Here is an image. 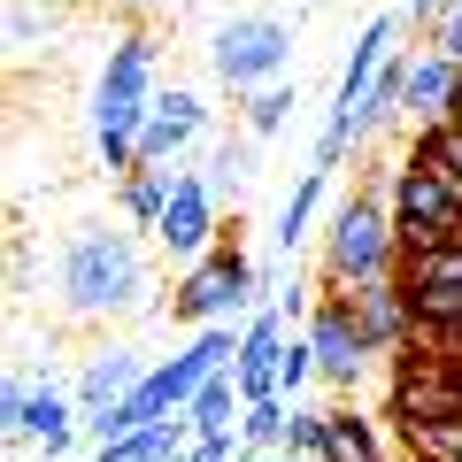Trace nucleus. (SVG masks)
I'll list each match as a JSON object with an SVG mask.
<instances>
[{"label": "nucleus", "mask_w": 462, "mask_h": 462, "mask_svg": "<svg viewBox=\"0 0 462 462\" xmlns=\"http://www.w3.org/2000/svg\"><path fill=\"white\" fill-rule=\"evenodd\" d=\"M139 378H147V363H139V346H100L93 363L78 370V385H69V393H78V416H93V409H116V401L132 393Z\"/></svg>", "instance_id": "nucleus-14"}, {"label": "nucleus", "mask_w": 462, "mask_h": 462, "mask_svg": "<svg viewBox=\"0 0 462 462\" xmlns=\"http://www.w3.org/2000/svg\"><path fill=\"white\" fill-rule=\"evenodd\" d=\"M447 8H462V0H401V16H409L416 32H431V23H439Z\"/></svg>", "instance_id": "nucleus-27"}, {"label": "nucleus", "mask_w": 462, "mask_h": 462, "mask_svg": "<svg viewBox=\"0 0 462 462\" xmlns=\"http://www.w3.org/2000/svg\"><path fill=\"white\" fill-rule=\"evenodd\" d=\"M93 100H132V108H154V100H162V85H154V39L147 32L108 39V69H100Z\"/></svg>", "instance_id": "nucleus-12"}, {"label": "nucleus", "mask_w": 462, "mask_h": 462, "mask_svg": "<svg viewBox=\"0 0 462 462\" xmlns=\"http://www.w3.org/2000/svg\"><path fill=\"white\" fill-rule=\"evenodd\" d=\"M401 23H409V16H370L363 32H355V47H346V69H339V93H331V108H355V100L370 93V78L385 69V54H393V39H401Z\"/></svg>", "instance_id": "nucleus-15"}, {"label": "nucleus", "mask_w": 462, "mask_h": 462, "mask_svg": "<svg viewBox=\"0 0 462 462\" xmlns=\"http://www.w3.org/2000/svg\"><path fill=\"white\" fill-rule=\"evenodd\" d=\"M385 208L401 224V254H431V247H455L462 239V185L424 170V162H393Z\"/></svg>", "instance_id": "nucleus-5"}, {"label": "nucleus", "mask_w": 462, "mask_h": 462, "mask_svg": "<svg viewBox=\"0 0 462 462\" xmlns=\"http://www.w3.org/2000/svg\"><path fill=\"white\" fill-rule=\"evenodd\" d=\"M424 39H431V47H439V54H447V62H455V69H462V8H447V16H439V23H431V32H424Z\"/></svg>", "instance_id": "nucleus-26"}, {"label": "nucleus", "mask_w": 462, "mask_h": 462, "mask_svg": "<svg viewBox=\"0 0 462 462\" xmlns=\"http://www.w3.org/2000/svg\"><path fill=\"white\" fill-rule=\"evenodd\" d=\"M324 185H331V170H316V162H309V170H300V185H293V200L278 208V231H270V239H278V254H285V263H293V254H300V239H309Z\"/></svg>", "instance_id": "nucleus-18"}, {"label": "nucleus", "mask_w": 462, "mask_h": 462, "mask_svg": "<svg viewBox=\"0 0 462 462\" xmlns=\"http://www.w3.org/2000/svg\"><path fill=\"white\" fill-rule=\"evenodd\" d=\"M285 309L270 300V309H254L247 324H239V363H231V378H239V393L247 401H263V393H278V355H285Z\"/></svg>", "instance_id": "nucleus-11"}, {"label": "nucleus", "mask_w": 462, "mask_h": 462, "mask_svg": "<svg viewBox=\"0 0 462 462\" xmlns=\"http://www.w3.org/2000/svg\"><path fill=\"white\" fill-rule=\"evenodd\" d=\"M239 409H247L239 378H231V370H216V378L185 401V424H193V439H239Z\"/></svg>", "instance_id": "nucleus-17"}, {"label": "nucleus", "mask_w": 462, "mask_h": 462, "mask_svg": "<svg viewBox=\"0 0 462 462\" xmlns=\"http://www.w3.org/2000/svg\"><path fill=\"white\" fill-rule=\"evenodd\" d=\"M54 309L69 324H108V316L147 309V254L132 231L85 224L54 247Z\"/></svg>", "instance_id": "nucleus-1"}, {"label": "nucleus", "mask_w": 462, "mask_h": 462, "mask_svg": "<svg viewBox=\"0 0 462 462\" xmlns=\"http://www.w3.org/2000/svg\"><path fill=\"white\" fill-rule=\"evenodd\" d=\"M200 124H208V108H200V93H185V85H170L162 100H154L147 132H139V162H178L185 147L200 139Z\"/></svg>", "instance_id": "nucleus-13"}, {"label": "nucleus", "mask_w": 462, "mask_h": 462, "mask_svg": "<svg viewBox=\"0 0 462 462\" xmlns=\"http://www.w3.org/2000/svg\"><path fill=\"white\" fill-rule=\"evenodd\" d=\"M116 8H124V16H162L170 0H116Z\"/></svg>", "instance_id": "nucleus-28"}, {"label": "nucleus", "mask_w": 462, "mask_h": 462, "mask_svg": "<svg viewBox=\"0 0 462 462\" xmlns=\"http://www.w3.org/2000/svg\"><path fill=\"white\" fill-rule=\"evenodd\" d=\"M455 124H462V100H455Z\"/></svg>", "instance_id": "nucleus-30"}, {"label": "nucleus", "mask_w": 462, "mask_h": 462, "mask_svg": "<svg viewBox=\"0 0 462 462\" xmlns=\"http://www.w3.org/2000/svg\"><path fill=\"white\" fill-rule=\"evenodd\" d=\"M0 424H8V439H32L47 462H69V439H78V393H62L54 385V370L47 378H8V393H0Z\"/></svg>", "instance_id": "nucleus-6"}, {"label": "nucleus", "mask_w": 462, "mask_h": 462, "mask_svg": "<svg viewBox=\"0 0 462 462\" xmlns=\"http://www.w3.org/2000/svg\"><path fill=\"white\" fill-rule=\"evenodd\" d=\"M285 455H300V462L324 455V409H300V401H293V424H285Z\"/></svg>", "instance_id": "nucleus-25"}, {"label": "nucleus", "mask_w": 462, "mask_h": 462, "mask_svg": "<svg viewBox=\"0 0 462 462\" xmlns=\"http://www.w3.org/2000/svg\"><path fill=\"white\" fill-rule=\"evenodd\" d=\"M162 254H178V263H200V254L224 239V208H216L208 178L200 170H178V185H170V208H162Z\"/></svg>", "instance_id": "nucleus-8"}, {"label": "nucleus", "mask_w": 462, "mask_h": 462, "mask_svg": "<svg viewBox=\"0 0 462 462\" xmlns=\"http://www.w3.org/2000/svg\"><path fill=\"white\" fill-rule=\"evenodd\" d=\"M316 270H324L331 293H355V285L401 270V224H393V208H385L378 185L339 200V216H331V231H324V263H316Z\"/></svg>", "instance_id": "nucleus-2"}, {"label": "nucleus", "mask_w": 462, "mask_h": 462, "mask_svg": "<svg viewBox=\"0 0 462 462\" xmlns=\"http://www.w3.org/2000/svg\"><path fill=\"white\" fill-rule=\"evenodd\" d=\"M247 178H254V132L216 139V154H208V193H216V208H239Z\"/></svg>", "instance_id": "nucleus-20"}, {"label": "nucleus", "mask_w": 462, "mask_h": 462, "mask_svg": "<svg viewBox=\"0 0 462 462\" xmlns=\"http://www.w3.org/2000/svg\"><path fill=\"white\" fill-rule=\"evenodd\" d=\"M300 385H316V346H309V331H293L285 355H278V393L300 401Z\"/></svg>", "instance_id": "nucleus-24"}, {"label": "nucleus", "mask_w": 462, "mask_h": 462, "mask_svg": "<svg viewBox=\"0 0 462 462\" xmlns=\"http://www.w3.org/2000/svg\"><path fill=\"white\" fill-rule=\"evenodd\" d=\"M409 54V85H401V116H416V132H431V124H455V100H462V69L447 62L439 47H401Z\"/></svg>", "instance_id": "nucleus-9"}, {"label": "nucleus", "mask_w": 462, "mask_h": 462, "mask_svg": "<svg viewBox=\"0 0 462 462\" xmlns=\"http://www.w3.org/2000/svg\"><path fill=\"white\" fill-rule=\"evenodd\" d=\"M170 185H178V170H162V162H139L132 178H124V216H132V231H162Z\"/></svg>", "instance_id": "nucleus-19"}, {"label": "nucleus", "mask_w": 462, "mask_h": 462, "mask_svg": "<svg viewBox=\"0 0 462 462\" xmlns=\"http://www.w3.org/2000/svg\"><path fill=\"white\" fill-rule=\"evenodd\" d=\"M231 462H270V447H247V439H239V455H231Z\"/></svg>", "instance_id": "nucleus-29"}, {"label": "nucleus", "mask_w": 462, "mask_h": 462, "mask_svg": "<svg viewBox=\"0 0 462 462\" xmlns=\"http://www.w3.org/2000/svg\"><path fill=\"white\" fill-rule=\"evenodd\" d=\"M263 293H270L263 270H254L247 254H239V239L224 231V239H216V247L178 278L170 316H178V324H193V331H200V324H247V316L263 309Z\"/></svg>", "instance_id": "nucleus-3"}, {"label": "nucleus", "mask_w": 462, "mask_h": 462, "mask_svg": "<svg viewBox=\"0 0 462 462\" xmlns=\"http://www.w3.org/2000/svg\"><path fill=\"white\" fill-rule=\"evenodd\" d=\"M293 108H300L293 78H278V85H263V93H247V108H239V116H247L254 139H270V132H285V116H293Z\"/></svg>", "instance_id": "nucleus-22"}, {"label": "nucleus", "mask_w": 462, "mask_h": 462, "mask_svg": "<svg viewBox=\"0 0 462 462\" xmlns=\"http://www.w3.org/2000/svg\"><path fill=\"white\" fill-rule=\"evenodd\" d=\"M316 462H393V455H385V431L355 401H331L324 409V455Z\"/></svg>", "instance_id": "nucleus-16"}, {"label": "nucleus", "mask_w": 462, "mask_h": 462, "mask_svg": "<svg viewBox=\"0 0 462 462\" xmlns=\"http://www.w3.org/2000/svg\"><path fill=\"white\" fill-rule=\"evenodd\" d=\"M346 309H355V324L370 331V346H378V355H409V339H416V309H409V285H401V270H385V278L355 285V293H346Z\"/></svg>", "instance_id": "nucleus-10"}, {"label": "nucleus", "mask_w": 462, "mask_h": 462, "mask_svg": "<svg viewBox=\"0 0 462 462\" xmlns=\"http://www.w3.org/2000/svg\"><path fill=\"white\" fill-rule=\"evenodd\" d=\"M309 346H316V378H324L339 401H355V385H363L370 363H378V346H370V331L355 324L346 293H324L309 309Z\"/></svg>", "instance_id": "nucleus-7"}, {"label": "nucleus", "mask_w": 462, "mask_h": 462, "mask_svg": "<svg viewBox=\"0 0 462 462\" xmlns=\"http://www.w3.org/2000/svg\"><path fill=\"white\" fill-rule=\"evenodd\" d=\"M285 424H293V401H285V393H263V401L239 409V439H247V447H270V455L285 447Z\"/></svg>", "instance_id": "nucleus-21"}, {"label": "nucleus", "mask_w": 462, "mask_h": 462, "mask_svg": "<svg viewBox=\"0 0 462 462\" xmlns=\"http://www.w3.org/2000/svg\"><path fill=\"white\" fill-rule=\"evenodd\" d=\"M285 62H293V23L270 16V8H239V16H224L216 39H208V69H216V85H224L231 100L278 85Z\"/></svg>", "instance_id": "nucleus-4"}, {"label": "nucleus", "mask_w": 462, "mask_h": 462, "mask_svg": "<svg viewBox=\"0 0 462 462\" xmlns=\"http://www.w3.org/2000/svg\"><path fill=\"white\" fill-rule=\"evenodd\" d=\"M47 39H54V16H39V0H8V54L32 62Z\"/></svg>", "instance_id": "nucleus-23"}]
</instances>
